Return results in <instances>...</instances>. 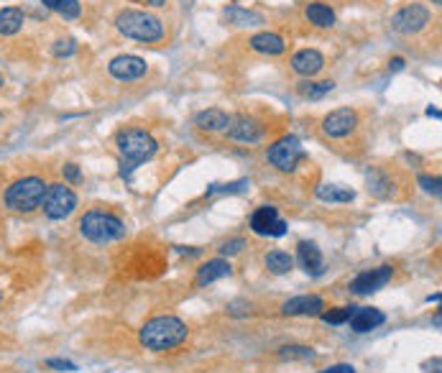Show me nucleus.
I'll list each match as a JSON object with an SVG mask.
<instances>
[{"mask_svg":"<svg viewBox=\"0 0 442 373\" xmlns=\"http://www.w3.org/2000/svg\"><path fill=\"white\" fill-rule=\"evenodd\" d=\"M315 195L320 202H328V205H345V202H353L356 200V192L348 189V186L340 184H320L315 189Z\"/></svg>","mask_w":442,"mask_h":373,"instance_id":"23","label":"nucleus"},{"mask_svg":"<svg viewBox=\"0 0 442 373\" xmlns=\"http://www.w3.org/2000/svg\"><path fill=\"white\" fill-rule=\"evenodd\" d=\"M350 330L353 333H371V330H376V327H381L386 322V315L381 312V309L376 307H356V312L350 315Z\"/></svg>","mask_w":442,"mask_h":373,"instance_id":"17","label":"nucleus"},{"mask_svg":"<svg viewBox=\"0 0 442 373\" xmlns=\"http://www.w3.org/2000/svg\"><path fill=\"white\" fill-rule=\"evenodd\" d=\"M115 146H118V154H121L123 159V169H121L123 179H131L133 169H138L143 161L154 159L156 151H159L156 139L149 131H143V128H123L115 136Z\"/></svg>","mask_w":442,"mask_h":373,"instance_id":"2","label":"nucleus"},{"mask_svg":"<svg viewBox=\"0 0 442 373\" xmlns=\"http://www.w3.org/2000/svg\"><path fill=\"white\" fill-rule=\"evenodd\" d=\"M432 23V10L422 3H409L391 16V28L402 36H414Z\"/></svg>","mask_w":442,"mask_h":373,"instance_id":"9","label":"nucleus"},{"mask_svg":"<svg viewBox=\"0 0 442 373\" xmlns=\"http://www.w3.org/2000/svg\"><path fill=\"white\" fill-rule=\"evenodd\" d=\"M304 159H307V154H304V146H302V141L297 136H282L266 149V161L273 169L286 171V174L294 171Z\"/></svg>","mask_w":442,"mask_h":373,"instance_id":"6","label":"nucleus"},{"mask_svg":"<svg viewBox=\"0 0 442 373\" xmlns=\"http://www.w3.org/2000/svg\"><path fill=\"white\" fill-rule=\"evenodd\" d=\"M417 184L422 186L424 192H430V195L440 197V177H430V174H419V177H417Z\"/></svg>","mask_w":442,"mask_h":373,"instance_id":"32","label":"nucleus"},{"mask_svg":"<svg viewBox=\"0 0 442 373\" xmlns=\"http://www.w3.org/2000/svg\"><path fill=\"white\" fill-rule=\"evenodd\" d=\"M368 192L378 200H391L396 197V177L386 167H371L366 171Z\"/></svg>","mask_w":442,"mask_h":373,"instance_id":"15","label":"nucleus"},{"mask_svg":"<svg viewBox=\"0 0 442 373\" xmlns=\"http://www.w3.org/2000/svg\"><path fill=\"white\" fill-rule=\"evenodd\" d=\"M353 312H356V307H332V309H328V312H322L320 317L325 320L328 325H345Z\"/></svg>","mask_w":442,"mask_h":373,"instance_id":"30","label":"nucleus"},{"mask_svg":"<svg viewBox=\"0 0 442 373\" xmlns=\"http://www.w3.org/2000/svg\"><path fill=\"white\" fill-rule=\"evenodd\" d=\"M248 44L254 49L256 54H264V56H279L286 51V41L284 36L273 34V31H258L254 36L248 38Z\"/></svg>","mask_w":442,"mask_h":373,"instance_id":"18","label":"nucleus"},{"mask_svg":"<svg viewBox=\"0 0 442 373\" xmlns=\"http://www.w3.org/2000/svg\"><path fill=\"white\" fill-rule=\"evenodd\" d=\"M427 115H430V118H440V110H437V108H432V105H430V108H427Z\"/></svg>","mask_w":442,"mask_h":373,"instance_id":"39","label":"nucleus"},{"mask_svg":"<svg viewBox=\"0 0 442 373\" xmlns=\"http://www.w3.org/2000/svg\"><path fill=\"white\" fill-rule=\"evenodd\" d=\"M233 274V266H230V261L228 258H212V261L202 263L197 269V287H207V284H212V281H220L225 279V276H230Z\"/></svg>","mask_w":442,"mask_h":373,"instance_id":"20","label":"nucleus"},{"mask_svg":"<svg viewBox=\"0 0 442 373\" xmlns=\"http://www.w3.org/2000/svg\"><path fill=\"white\" fill-rule=\"evenodd\" d=\"M146 72H149L146 59H141V56L136 54H121L108 62V75L113 77V80H118V82H136Z\"/></svg>","mask_w":442,"mask_h":373,"instance_id":"11","label":"nucleus"},{"mask_svg":"<svg viewBox=\"0 0 442 373\" xmlns=\"http://www.w3.org/2000/svg\"><path fill=\"white\" fill-rule=\"evenodd\" d=\"M245 248V241L243 238H236V241H228L220 245V253L223 256H236V253H241Z\"/></svg>","mask_w":442,"mask_h":373,"instance_id":"34","label":"nucleus"},{"mask_svg":"<svg viewBox=\"0 0 442 373\" xmlns=\"http://www.w3.org/2000/svg\"><path fill=\"white\" fill-rule=\"evenodd\" d=\"M115 28L121 31L125 38L141 41V44H159L167 36V26L159 16H154L149 10L138 8H125L115 16Z\"/></svg>","mask_w":442,"mask_h":373,"instance_id":"3","label":"nucleus"},{"mask_svg":"<svg viewBox=\"0 0 442 373\" xmlns=\"http://www.w3.org/2000/svg\"><path fill=\"white\" fill-rule=\"evenodd\" d=\"M358 128H360V115L356 108L330 110L320 121V131L328 141H348L350 136H356Z\"/></svg>","mask_w":442,"mask_h":373,"instance_id":"7","label":"nucleus"},{"mask_svg":"<svg viewBox=\"0 0 442 373\" xmlns=\"http://www.w3.org/2000/svg\"><path fill=\"white\" fill-rule=\"evenodd\" d=\"M41 210H44V215H47L49 220H66L77 210L75 189L62 184V182L49 184L47 195H44V202H41Z\"/></svg>","mask_w":442,"mask_h":373,"instance_id":"8","label":"nucleus"},{"mask_svg":"<svg viewBox=\"0 0 442 373\" xmlns=\"http://www.w3.org/2000/svg\"><path fill=\"white\" fill-rule=\"evenodd\" d=\"M317 373H356V368L350 363H338V365H330L325 371H317Z\"/></svg>","mask_w":442,"mask_h":373,"instance_id":"37","label":"nucleus"},{"mask_svg":"<svg viewBox=\"0 0 442 373\" xmlns=\"http://www.w3.org/2000/svg\"><path fill=\"white\" fill-rule=\"evenodd\" d=\"M3 84H5V77H3V75H0V87H3Z\"/></svg>","mask_w":442,"mask_h":373,"instance_id":"41","label":"nucleus"},{"mask_svg":"<svg viewBox=\"0 0 442 373\" xmlns=\"http://www.w3.org/2000/svg\"><path fill=\"white\" fill-rule=\"evenodd\" d=\"M404 64H406V62L402 59V56H394V59H391V64H389V67H391L394 72H399V69H404Z\"/></svg>","mask_w":442,"mask_h":373,"instance_id":"38","label":"nucleus"},{"mask_svg":"<svg viewBox=\"0 0 442 373\" xmlns=\"http://www.w3.org/2000/svg\"><path fill=\"white\" fill-rule=\"evenodd\" d=\"M315 348L310 346H284L279 348V358L282 361H312L315 358Z\"/></svg>","mask_w":442,"mask_h":373,"instance_id":"29","label":"nucleus"},{"mask_svg":"<svg viewBox=\"0 0 442 373\" xmlns=\"http://www.w3.org/2000/svg\"><path fill=\"white\" fill-rule=\"evenodd\" d=\"M49 10H54L59 13L64 21H75L82 16V5H79V0H41Z\"/></svg>","mask_w":442,"mask_h":373,"instance_id":"26","label":"nucleus"},{"mask_svg":"<svg viewBox=\"0 0 442 373\" xmlns=\"http://www.w3.org/2000/svg\"><path fill=\"white\" fill-rule=\"evenodd\" d=\"M432 3H434V5H440V3H442V0H432Z\"/></svg>","mask_w":442,"mask_h":373,"instance_id":"42","label":"nucleus"},{"mask_svg":"<svg viewBox=\"0 0 442 373\" xmlns=\"http://www.w3.org/2000/svg\"><path fill=\"white\" fill-rule=\"evenodd\" d=\"M297 258H299L302 269L307 271V274H312V276H317V274H322V269H325V261H322V251L315 245V243L310 241H302L299 245H297Z\"/></svg>","mask_w":442,"mask_h":373,"instance_id":"21","label":"nucleus"},{"mask_svg":"<svg viewBox=\"0 0 442 373\" xmlns=\"http://www.w3.org/2000/svg\"><path fill=\"white\" fill-rule=\"evenodd\" d=\"M0 302H3V294H0Z\"/></svg>","mask_w":442,"mask_h":373,"instance_id":"43","label":"nucleus"},{"mask_svg":"<svg viewBox=\"0 0 442 373\" xmlns=\"http://www.w3.org/2000/svg\"><path fill=\"white\" fill-rule=\"evenodd\" d=\"M225 19L233 23V26H258L264 23V16H258L254 10H245L241 5H233V8L225 10Z\"/></svg>","mask_w":442,"mask_h":373,"instance_id":"28","label":"nucleus"},{"mask_svg":"<svg viewBox=\"0 0 442 373\" xmlns=\"http://www.w3.org/2000/svg\"><path fill=\"white\" fill-rule=\"evenodd\" d=\"M47 182L36 174L31 177H23V179H16L13 184L5 189L3 195V205L8 207L10 213H21V215H29L34 210L41 207L44 202V195H47Z\"/></svg>","mask_w":442,"mask_h":373,"instance_id":"4","label":"nucleus"},{"mask_svg":"<svg viewBox=\"0 0 442 373\" xmlns=\"http://www.w3.org/2000/svg\"><path fill=\"white\" fill-rule=\"evenodd\" d=\"M0 118H3V112H0Z\"/></svg>","mask_w":442,"mask_h":373,"instance_id":"44","label":"nucleus"},{"mask_svg":"<svg viewBox=\"0 0 442 373\" xmlns=\"http://www.w3.org/2000/svg\"><path fill=\"white\" fill-rule=\"evenodd\" d=\"M332 90H335V82H332V80H320V82L304 80V82L297 84V93H299L304 100H322V97L330 95Z\"/></svg>","mask_w":442,"mask_h":373,"instance_id":"25","label":"nucleus"},{"mask_svg":"<svg viewBox=\"0 0 442 373\" xmlns=\"http://www.w3.org/2000/svg\"><path fill=\"white\" fill-rule=\"evenodd\" d=\"M77 44L72 41V38H59L57 44H54V56H59V59H64V56H72L75 54Z\"/></svg>","mask_w":442,"mask_h":373,"instance_id":"33","label":"nucleus"},{"mask_svg":"<svg viewBox=\"0 0 442 373\" xmlns=\"http://www.w3.org/2000/svg\"><path fill=\"white\" fill-rule=\"evenodd\" d=\"M79 233L90 243H113L125 235V223L105 210H90L79 217Z\"/></svg>","mask_w":442,"mask_h":373,"instance_id":"5","label":"nucleus"},{"mask_svg":"<svg viewBox=\"0 0 442 373\" xmlns=\"http://www.w3.org/2000/svg\"><path fill=\"white\" fill-rule=\"evenodd\" d=\"M189 335V327L184 320L174 317V315H159V317L149 320L138 333L141 346L151 353H167L171 348L182 346Z\"/></svg>","mask_w":442,"mask_h":373,"instance_id":"1","label":"nucleus"},{"mask_svg":"<svg viewBox=\"0 0 442 373\" xmlns=\"http://www.w3.org/2000/svg\"><path fill=\"white\" fill-rule=\"evenodd\" d=\"M47 365H49V368H57V371H77L75 363H69V361H62V358H49Z\"/></svg>","mask_w":442,"mask_h":373,"instance_id":"35","label":"nucleus"},{"mask_svg":"<svg viewBox=\"0 0 442 373\" xmlns=\"http://www.w3.org/2000/svg\"><path fill=\"white\" fill-rule=\"evenodd\" d=\"M391 276H394V269L391 266H376V269H368V271H360L356 279L350 281V291L353 294H373V291L384 289L386 284L391 281Z\"/></svg>","mask_w":442,"mask_h":373,"instance_id":"13","label":"nucleus"},{"mask_svg":"<svg viewBox=\"0 0 442 373\" xmlns=\"http://www.w3.org/2000/svg\"><path fill=\"white\" fill-rule=\"evenodd\" d=\"M26 23V13L16 5L0 8V36H16Z\"/></svg>","mask_w":442,"mask_h":373,"instance_id":"24","label":"nucleus"},{"mask_svg":"<svg viewBox=\"0 0 442 373\" xmlns=\"http://www.w3.org/2000/svg\"><path fill=\"white\" fill-rule=\"evenodd\" d=\"M64 179H66V182H72V184H77V182L82 179V174H79V167H77V164H64Z\"/></svg>","mask_w":442,"mask_h":373,"instance_id":"36","label":"nucleus"},{"mask_svg":"<svg viewBox=\"0 0 442 373\" xmlns=\"http://www.w3.org/2000/svg\"><path fill=\"white\" fill-rule=\"evenodd\" d=\"M149 5H154V8H161V5H167V0H146Z\"/></svg>","mask_w":442,"mask_h":373,"instance_id":"40","label":"nucleus"},{"mask_svg":"<svg viewBox=\"0 0 442 373\" xmlns=\"http://www.w3.org/2000/svg\"><path fill=\"white\" fill-rule=\"evenodd\" d=\"M230 118H233V115H228V112L220 110V108H207V110H199L197 115H195V125H197L199 131L220 133L230 125Z\"/></svg>","mask_w":442,"mask_h":373,"instance_id":"19","label":"nucleus"},{"mask_svg":"<svg viewBox=\"0 0 442 373\" xmlns=\"http://www.w3.org/2000/svg\"><path fill=\"white\" fill-rule=\"evenodd\" d=\"M322 312H325V299L317 294H299L282 304V315L286 317H315Z\"/></svg>","mask_w":442,"mask_h":373,"instance_id":"14","label":"nucleus"},{"mask_svg":"<svg viewBox=\"0 0 442 373\" xmlns=\"http://www.w3.org/2000/svg\"><path fill=\"white\" fill-rule=\"evenodd\" d=\"M304 16L310 21L315 28H332L335 26V10L330 8L328 3H322V0H310L307 5H304Z\"/></svg>","mask_w":442,"mask_h":373,"instance_id":"22","label":"nucleus"},{"mask_svg":"<svg viewBox=\"0 0 442 373\" xmlns=\"http://www.w3.org/2000/svg\"><path fill=\"white\" fill-rule=\"evenodd\" d=\"M289 64H292V69L299 77L312 80V77H317L322 69H325V56H322L317 49H299V51L292 56Z\"/></svg>","mask_w":442,"mask_h":373,"instance_id":"16","label":"nucleus"},{"mask_svg":"<svg viewBox=\"0 0 442 373\" xmlns=\"http://www.w3.org/2000/svg\"><path fill=\"white\" fill-rule=\"evenodd\" d=\"M248 182L241 179V182H230V184H210L207 186V195H238V192H245Z\"/></svg>","mask_w":442,"mask_h":373,"instance_id":"31","label":"nucleus"},{"mask_svg":"<svg viewBox=\"0 0 442 373\" xmlns=\"http://www.w3.org/2000/svg\"><path fill=\"white\" fill-rule=\"evenodd\" d=\"M266 269L271 271L273 276H284L294 269V258L286 251H271L266 253Z\"/></svg>","mask_w":442,"mask_h":373,"instance_id":"27","label":"nucleus"},{"mask_svg":"<svg viewBox=\"0 0 442 373\" xmlns=\"http://www.w3.org/2000/svg\"><path fill=\"white\" fill-rule=\"evenodd\" d=\"M266 131H269V125L261 118H256V115H238V118H230L225 136L230 141H236V143L254 146V143H261L266 139Z\"/></svg>","mask_w":442,"mask_h":373,"instance_id":"10","label":"nucleus"},{"mask_svg":"<svg viewBox=\"0 0 442 373\" xmlns=\"http://www.w3.org/2000/svg\"><path fill=\"white\" fill-rule=\"evenodd\" d=\"M251 230L256 235H269V238H279L286 233V223L279 217V210L273 205H261L251 215Z\"/></svg>","mask_w":442,"mask_h":373,"instance_id":"12","label":"nucleus"}]
</instances>
